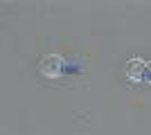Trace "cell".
Segmentation results:
<instances>
[{
  "label": "cell",
  "mask_w": 151,
  "mask_h": 135,
  "mask_svg": "<svg viewBox=\"0 0 151 135\" xmlns=\"http://www.w3.org/2000/svg\"><path fill=\"white\" fill-rule=\"evenodd\" d=\"M63 70V59L59 56V54H47V56L41 59V74H45V77H59Z\"/></svg>",
  "instance_id": "obj_1"
},
{
  "label": "cell",
  "mask_w": 151,
  "mask_h": 135,
  "mask_svg": "<svg viewBox=\"0 0 151 135\" xmlns=\"http://www.w3.org/2000/svg\"><path fill=\"white\" fill-rule=\"evenodd\" d=\"M147 68L149 65L142 61V59H131L129 63H126V77L133 79V81H142L147 74Z\"/></svg>",
  "instance_id": "obj_2"
}]
</instances>
